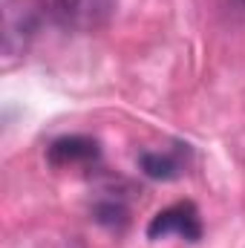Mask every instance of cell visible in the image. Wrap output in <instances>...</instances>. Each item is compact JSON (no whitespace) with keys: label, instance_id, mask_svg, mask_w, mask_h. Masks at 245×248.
<instances>
[{"label":"cell","instance_id":"1","mask_svg":"<svg viewBox=\"0 0 245 248\" xmlns=\"http://www.w3.org/2000/svg\"><path fill=\"white\" fill-rule=\"evenodd\" d=\"M41 9L69 32H95L113 15V0H41Z\"/></svg>","mask_w":245,"mask_h":248},{"label":"cell","instance_id":"2","mask_svg":"<svg viewBox=\"0 0 245 248\" xmlns=\"http://www.w3.org/2000/svg\"><path fill=\"white\" fill-rule=\"evenodd\" d=\"M150 240H165V237H182L187 243L202 240V217L193 202H176L165 211H159L150 225H147Z\"/></svg>","mask_w":245,"mask_h":248},{"label":"cell","instance_id":"3","mask_svg":"<svg viewBox=\"0 0 245 248\" xmlns=\"http://www.w3.org/2000/svg\"><path fill=\"white\" fill-rule=\"evenodd\" d=\"M38 29V6L32 0H3V52H23Z\"/></svg>","mask_w":245,"mask_h":248},{"label":"cell","instance_id":"4","mask_svg":"<svg viewBox=\"0 0 245 248\" xmlns=\"http://www.w3.org/2000/svg\"><path fill=\"white\" fill-rule=\"evenodd\" d=\"M101 156L98 141L90 136H61L49 144L46 159L52 168H72V165H90Z\"/></svg>","mask_w":245,"mask_h":248},{"label":"cell","instance_id":"5","mask_svg":"<svg viewBox=\"0 0 245 248\" xmlns=\"http://www.w3.org/2000/svg\"><path fill=\"white\" fill-rule=\"evenodd\" d=\"M138 168H141L150 179L170 182V179L182 176V170H184L182 147H176V150H144V153L138 156Z\"/></svg>","mask_w":245,"mask_h":248},{"label":"cell","instance_id":"6","mask_svg":"<svg viewBox=\"0 0 245 248\" xmlns=\"http://www.w3.org/2000/svg\"><path fill=\"white\" fill-rule=\"evenodd\" d=\"M95 219L116 228V225H124V222H127V211H124L119 202H101V205L95 208Z\"/></svg>","mask_w":245,"mask_h":248}]
</instances>
